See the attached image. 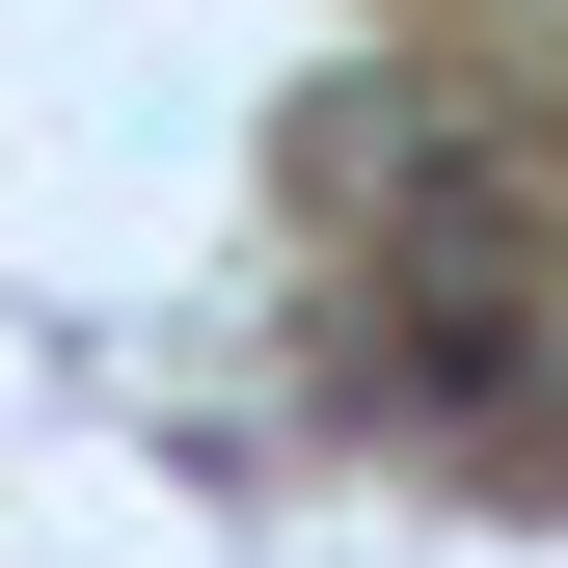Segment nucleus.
<instances>
[{"mask_svg":"<svg viewBox=\"0 0 568 568\" xmlns=\"http://www.w3.org/2000/svg\"><path fill=\"white\" fill-rule=\"evenodd\" d=\"M434 28H460V82H487V109H515V135H541V163H568V0H434Z\"/></svg>","mask_w":568,"mask_h":568,"instance_id":"obj_1","label":"nucleus"}]
</instances>
